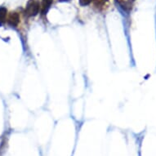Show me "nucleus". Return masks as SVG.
Wrapping results in <instances>:
<instances>
[{
	"label": "nucleus",
	"mask_w": 156,
	"mask_h": 156,
	"mask_svg": "<svg viewBox=\"0 0 156 156\" xmlns=\"http://www.w3.org/2000/svg\"><path fill=\"white\" fill-rule=\"evenodd\" d=\"M41 11L40 3L37 0H30L26 8V14L28 16H34Z\"/></svg>",
	"instance_id": "nucleus-1"
},
{
	"label": "nucleus",
	"mask_w": 156,
	"mask_h": 156,
	"mask_svg": "<svg viewBox=\"0 0 156 156\" xmlns=\"http://www.w3.org/2000/svg\"><path fill=\"white\" fill-rule=\"evenodd\" d=\"M7 22L9 26L16 27L20 22V16L17 12H12L7 18Z\"/></svg>",
	"instance_id": "nucleus-2"
},
{
	"label": "nucleus",
	"mask_w": 156,
	"mask_h": 156,
	"mask_svg": "<svg viewBox=\"0 0 156 156\" xmlns=\"http://www.w3.org/2000/svg\"><path fill=\"white\" fill-rule=\"evenodd\" d=\"M52 2H53V0H42V3L40 4L41 5L42 14H46L48 12Z\"/></svg>",
	"instance_id": "nucleus-3"
},
{
	"label": "nucleus",
	"mask_w": 156,
	"mask_h": 156,
	"mask_svg": "<svg viewBox=\"0 0 156 156\" xmlns=\"http://www.w3.org/2000/svg\"><path fill=\"white\" fill-rule=\"evenodd\" d=\"M7 15H8V11L6 8H0V24L3 23L7 21Z\"/></svg>",
	"instance_id": "nucleus-4"
},
{
	"label": "nucleus",
	"mask_w": 156,
	"mask_h": 156,
	"mask_svg": "<svg viewBox=\"0 0 156 156\" xmlns=\"http://www.w3.org/2000/svg\"><path fill=\"white\" fill-rule=\"evenodd\" d=\"M92 0H80V3L81 5L83 6H86L88 5L90 3H92Z\"/></svg>",
	"instance_id": "nucleus-5"
},
{
	"label": "nucleus",
	"mask_w": 156,
	"mask_h": 156,
	"mask_svg": "<svg viewBox=\"0 0 156 156\" xmlns=\"http://www.w3.org/2000/svg\"><path fill=\"white\" fill-rule=\"evenodd\" d=\"M58 1H61V2H63V1H69V0H58Z\"/></svg>",
	"instance_id": "nucleus-6"
}]
</instances>
